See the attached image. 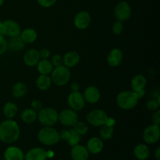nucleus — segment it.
<instances>
[{
  "mask_svg": "<svg viewBox=\"0 0 160 160\" xmlns=\"http://www.w3.org/2000/svg\"><path fill=\"white\" fill-rule=\"evenodd\" d=\"M86 148L89 153L98 154L102 151L104 148V143H103V141L99 138L93 137L88 140Z\"/></svg>",
  "mask_w": 160,
  "mask_h": 160,
  "instance_id": "obj_18",
  "label": "nucleus"
},
{
  "mask_svg": "<svg viewBox=\"0 0 160 160\" xmlns=\"http://www.w3.org/2000/svg\"><path fill=\"white\" fill-rule=\"evenodd\" d=\"M36 67H37V70L38 73L40 74L44 75H49L52 73L53 69H54L52 63L48 59H40L37 63V65H36Z\"/></svg>",
  "mask_w": 160,
  "mask_h": 160,
  "instance_id": "obj_24",
  "label": "nucleus"
},
{
  "mask_svg": "<svg viewBox=\"0 0 160 160\" xmlns=\"http://www.w3.org/2000/svg\"><path fill=\"white\" fill-rule=\"evenodd\" d=\"M28 86L23 82H17L12 88V95L14 98H20L28 93Z\"/></svg>",
  "mask_w": 160,
  "mask_h": 160,
  "instance_id": "obj_27",
  "label": "nucleus"
},
{
  "mask_svg": "<svg viewBox=\"0 0 160 160\" xmlns=\"http://www.w3.org/2000/svg\"><path fill=\"white\" fill-rule=\"evenodd\" d=\"M155 157L156 158L157 160H160V148L158 147L155 151Z\"/></svg>",
  "mask_w": 160,
  "mask_h": 160,
  "instance_id": "obj_44",
  "label": "nucleus"
},
{
  "mask_svg": "<svg viewBox=\"0 0 160 160\" xmlns=\"http://www.w3.org/2000/svg\"><path fill=\"white\" fill-rule=\"evenodd\" d=\"M4 158L6 160H23L24 154L18 147L10 146L5 151Z\"/></svg>",
  "mask_w": 160,
  "mask_h": 160,
  "instance_id": "obj_19",
  "label": "nucleus"
},
{
  "mask_svg": "<svg viewBox=\"0 0 160 160\" xmlns=\"http://www.w3.org/2000/svg\"><path fill=\"white\" fill-rule=\"evenodd\" d=\"M8 49L7 41L5 38L4 36L0 35V56L4 54Z\"/></svg>",
  "mask_w": 160,
  "mask_h": 160,
  "instance_id": "obj_35",
  "label": "nucleus"
},
{
  "mask_svg": "<svg viewBox=\"0 0 160 160\" xmlns=\"http://www.w3.org/2000/svg\"><path fill=\"white\" fill-rule=\"evenodd\" d=\"M114 134V129L113 127L108 126V125L104 124L101 126V129L99 131V135L100 138L102 140L108 141L111 139L113 136Z\"/></svg>",
  "mask_w": 160,
  "mask_h": 160,
  "instance_id": "obj_30",
  "label": "nucleus"
},
{
  "mask_svg": "<svg viewBox=\"0 0 160 160\" xmlns=\"http://www.w3.org/2000/svg\"><path fill=\"white\" fill-rule=\"evenodd\" d=\"M70 89L72 92H78L80 89V84L78 82H73L70 84Z\"/></svg>",
  "mask_w": 160,
  "mask_h": 160,
  "instance_id": "obj_43",
  "label": "nucleus"
},
{
  "mask_svg": "<svg viewBox=\"0 0 160 160\" xmlns=\"http://www.w3.org/2000/svg\"><path fill=\"white\" fill-rule=\"evenodd\" d=\"M38 139L43 145L52 146L60 141L59 132L52 127H44L38 133Z\"/></svg>",
  "mask_w": 160,
  "mask_h": 160,
  "instance_id": "obj_3",
  "label": "nucleus"
},
{
  "mask_svg": "<svg viewBox=\"0 0 160 160\" xmlns=\"http://www.w3.org/2000/svg\"><path fill=\"white\" fill-rule=\"evenodd\" d=\"M114 16L119 21L124 22L129 20L131 16V7L129 3L125 1L119 2L114 9Z\"/></svg>",
  "mask_w": 160,
  "mask_h": 160,
  "instance_id": "obj_10",
  "label": "nucleus"
},
{
  "mask_svg": "<svg viewBox=\"0 0 160 160\" xmlns=\"http://www.w3.org/2000/svg\"><path fill=\"white\" fill-rule=\"evenodd\" d=\"M108 115L104 110L100 109H92L86 116L87 122L94 127H101L106 123Z\"/></svg>",
  "mask_w": 160,
  "mask_h": 160,
  "instance_id": "obj_6",
  "label": "nucleus"
},
{
  "mask_svg": "<svg viewBox=\"0 0 160 160\" xmlns=\"http://www.w3.org/2000/svg\"><path fill=\"white\" fill-rule=\"evenodd\" d=\"M152 124L160 125V110L159 109L157 110L154 111L152 116Z\"/></svg>",
  "mask_w": 160,
  "mask_h": 160,
  "instance_id": "obj_38",
  "label": "nucleus"
},
{
  "mask_svg": "<svg viewBox=\"0 0 160 160\" xmlns=\"http://www.w3.org/2000/svg\"><path fill=\"white\" fill-rule=\"evenodd\" d=\"M50 61L54 67H59V66L62 65V56L59 54H56L52 57V59Z\"/></svg>",
  "mask_w": 160,
  "mask_h": 160,
  "instance_id": "obj_36",
  "label": "nucleus"
},
{
  "mask_svg": "<svg viewBox=\"0 0 160 160\" xmlns=\"http://www.w3.org/2000/svg\"><path fill=\"white\" fill-rule=\"evenodd\" d=\"M67 103L69 105V107L76 112L82 110L85 106V101H84L83 94H81L79 91L71 92L69 94L68 98H67Z\"/></svg>",
  "mask_w": 160,
  "mask_h": 160,
  "instance_id": "obj_9",
  "label": "nucleus"
},
{
  "mask_svg": "<svg viewBox=\"0 0 160 160\" xmlns=\"http://www.w3.org/2000/svg\"><path fill=\"white\" fill-rule=\"evenodd\" d=\"M2 21L1 20H0V29L2 28Z\"/></svg>",
  "mask_w": 160,
  "mask_h": 160,
  "instance_id": "obj_46",
  "label": "nucleus"
},
{
  "mask_svg": "<svg viewBox=\"0 0 160 160\" xmlns=\"http://www.w3.org/2000/svg\"><path fill=\"white\" fill-rule=\"evenodd\" d=\"M3 2H4V0H0V6L3 4Z\"/></svg>",
  "mask_w": 160,
  "mask_h": 160,
  "instance_id": "obj_45",
  "label": "nucleus"
},
{
  "mask_svg": "<svg viewBox=\"0 0 160 160\" xmlns=\"http://www.w3.org/2000/svg\"><path fill=\"white\" fill-rule=\"evenodd\" d=\"M160 106V95L157 97L156 98H151L148 100L146 103V107L148 110L150 111H156L159 109Z\"/></svg>",
  "mask_w": 160,
  "mask_h": 160,
  "instance_id": "obj_33",
  "label": "nucleus"
},
{
  "mask_svg": "<svg viewBox=\"0 0 160 160\" xmlns=\"http://www.w3.org/2000/svg\"><path fill=\"white\" fill-rule=\"evenodd\" d=\"M70 156L72 160H88L89 157V152L86 147L78 144L72 147Z\"/></svg>",
  "mask_w": 160,
  "mask_h": 160,
  "instance_id": "obj_17",
  "label": "nucleus"
},
{
  "mask_svg": "<svg viewBox=\"0 0 160 160\" xmlns=\"http://www.w3.org/2000/svg\"><path fill=\"white\" fill-rule=\"evenodd\" d=\"M59 112L52 107H43L38 112V119L43 127H53L58 122Z\"/></svg>",
  "mask_w": 160,
  "mask_h": 160,
  "instance_id": "obj_5",
  "label": "nucleus"
},
{
  "mask_svg": "<svg viewBox=\"0 0 160 160\" xmlns=\"http://www.w3.org/2000/svg\"><path fill=\"white\" fill-rule=\"evenodd\" d=\"M150 152L148 145L145 144H139L134 148V155L138 160H145L149 156Z\"/></svg>",
  "mask_w": 160,
  "mask_h": 160,
  "instance_id": "obj_25",
  "label": "nucleus"
},
{
  "mask_svg": "<svg viewBox=\"0 0 160 160\" xmlns=\"http://www.w3.org/2000/svg\"><path fill=\"white\" fill-rule=\"evenodd\" d=\"M24 158L26 160H46L47 152L40 147L33 148L27 152Z\"/></svg>",
  "mask_w": 160,
  "mask_h": 160,
  "instance_id": "obj_20",
  "label": "nucleus"
},
{
  "mask_svg": "<svg viewBox=\"0 0 160 160\" xmlns=\"http://www.w3.org/2000/svg\"><path fill=\"white\" fill-rule=\"evenodd\" d=\"M20 37L24 44H32L37 39L38 34L34 28H28L21 31Z\"/></svg>",
  "mask_w": 160,
  "mask_h": 160,
  "instance_id": "obj_22",
  "label": "nucleus"
},
{
  "mask_svg": "<svg viewBox=\"0 0 160 160\" xmlns=\"http://www.w3.org/2000/svg\"><path fill=\"white\" fill-rule=\"evenodd\" d=\"M18 112V107L12 102H8L3 106V114L6 119H13Z\"/></svg>",
  "mask_w": 160,
  "mask_h": 160,
  "instance_id": "obj_28",
  "label": "nucleus"
},
{
  "mask_svg": "<svg viewBox=\"0 0 160 160\" xmlns=\"http://www.w3.org/2000/svg\"><path fill=\"white\" fill-rule=\"evenodd\" d=\"M131 84L132 91L134 92L145 90L147 85V79L144 75L137 74L132 78Z\"/></svg>",
  "mask_w": 160,
  "mask_h": 160,
  "instance_id": "obj_21",
  "label": "nucleus"
},
{
  "mask_svg": "<svg viewBox=\"0 0 160 160\" xmlns=\"http://www.w3.org/2000/svg\"><path fill=\"white\" fill-rule=\"evenodd\" d=\"M7 44L8 48L12 51H20L25 45L20 35L10 38L9 42H7Z\"/></svg>",
  "mask_w": 160,
  "mask_h": 160,
  "instance_id": "obj_29",
  "label": "nucleus"
},
{
  "mask_svg": "<svg viewBox=\"0 0 160 160\" xmlns=\"http://www.w3.org/2000/svg\"><path fill=\"white\" fill-rule=\"evenodd\" d=\"M117 105L123 110H130L138 105L139 98L133 91H123L117 96Z\"/></svg>",
  "mask_w": 160,
  "mask_h": 160,
  "instance_id": "obj_2",
  "label": "nucleus"
},
{
  "mask_svg": "<svg viewBox=\"0 0 160 160\" xmlns=\"http://www.w3.org/2000/svg\"><path fill=\"white\" fill-rule=\"evenodd\" d=\"M123 60V52L118 48L111 50L107 56L108 65L111 67H117L120 65Z\"/></svg>",
  "mask_w": 160,
  "mask_h": 160,
  "instance_id": "obj_14",
  "label": "nucleus"
},
{
  "mask_svg": "<svg viewBox=\"0 0 160 160\" xmlns=\"http://www.w3.org/2000/svg\"><path fill=\"white\" fill-rule=\"evenodd\" d=\"M160 138V128L159 125L152 124L147 127L143 132V139L148 145L155 144Z\"/></svg>",
  "mask_w": 160,
  "mask_h": 160,
  "instance_id": "obj_11",
  "label": "nucleus"
},
{
  "mask_svg": "<svg viewBox=\"0 0 160 160\" xmlns=\"http://www.w3.org/2000/svg\"><path fill=\"white\" fill-rule=\"evenodd\" d=\"M83 96H84L85 102L89 103V104H95L99 101L101 98V94L98 88L90 85L85 88L83 93Z\"/></svg>",
  "mask_w": 160,
  "mask_h": 160,
  "instance_id": "obj_13",
  "label": "nucleus"
},
{
  "mask_svg": "<svg viewBox=\"0 0 160 160\" xmlns=\"http://www.w3.org/2000/svg\"><path fill=\"white\" fill-rule=\"evenodd\" d=\"M69 135H70V130H62L59 132V136H60V139L67 141L68 139Z\"/></svg>",
  "mask_w": 160,
  "mask_h": 160,
  "instance_id": "obj_41",
  "label": "nucleus"
},
{
  "mask_svg": "<svg viewBox=\"0 0 160 160\" xmlns=\"http://www.w3.org/2000/svg\"><path fill=\"white\" fill-rule=\"evenodd\" d=\"M36 86L41 91H47L52 85V80L49 75L40 74L35 81Z\"/></svg>",
  "mask_w": 160,
  "mask_h": 160,
  "instance_id": "obj_26",
  "label": "nucleus"
},
{
  "mask_svg": "<svg viewBox=\"0 0 160 160\" xmlns=\"http://www.w3.org/2000/svg\"><path fill=\"white\" fill-rule=\"evenodd\" d=\"M105 124L108 125V126H110V127H114V125L116 124V120L112 117H108L107 120H106V122Z\"/></svg>",
  "mask_w": 160,
  "mask_h": 160,
  "instance_id": "obj_42",
  "label": "nucleus"
},
{
  "mask_svg": "<svg viewBox=\"0 0 160 160\" xmlns=\"http://www.w3.org/2000/svg\"><path fill=\"white\" fill-rule=\"evenodd\" d=\"M21 28L17 21L13 20H6L2 22V27L0 29V35L8 36L9 38L20 35Z\"/></svg>",
  "mask_w": 160,
  "mask_h": 160,
  "instance_id": "obj_7",
  "label": "nucleus"
},
{
  "mask_svg": "<svg viewBox=\"0 0 160 160\" xmlns=\"http://www.w3.org/2000/svg\"><path fill=\"white\" fill-rule=\"evenodd\" d=\"M52 83L56 86H64L70 81L71 78L70 68L62 65L54 67L52 73H50Z\"/></svg>",
  "mask_w": 160,
  "mask_h": 160,
  "instance_id": "obj_4",
  "label": "nucleus"
},
{
  "mask_svg": "<svg viewBox=\"0 0 160 160\" xmlns=\"http://www.w3.org/2000/svg\"><path fill=\"white\" fill-rule=\"evenodd\" d=\"M41 58L39 56L38 50L35 48H31V49L27 50L26 52L23 55V62L25 65L29 67H35Z\"/></svg>",
  "mask_w": 160,
  "mask_h": 160,
  "instance_id": "obj_15",
  "label": "nucleus"
},
{
  "mask_svg": "<svg viewBox=\"0 0 160 160\" xmlns=\"http://www.w3.org/2000/svg\"><path fill=\"white\" fill-rule=\"evenodd\" d=\"M67 141L70 146L73 147L80 143V142H81V135L73 128L70 129V135H69L68 139Z\"/></svg>",
  "mask_w": 160,
  "mask_h": 160,
  "instance_id": "obj_31",
  "label": "nucleus"
},
{
  "mask_svg": "<svg viewBox=\"0 0 160 160\" xmlns=\"http://www.w3.org/2000/svg\"><path fill=\"white\" fill-rule=\"evenodd\" d=\"M20 126L13 119H6L0 123V140L6 144H12L18 140Z\"/></svg>",
  "mask_w": 160,
  "mask_h": 160,
  "instance_id": "obj_1",
  "label": "nucleus"
},
{
  "mask_svg": "<svg viewBox=\"0 0 160 160\" xmlns=\"http://www.w3.org/2000/svg\"><path fill=\"white\" fill-rule=\"evenodd\" d=\"M112 32L114 33L115 34L117 35H119L122 33L123 30V22L121 21H119V20H117L116 22H114L113 25H112Z\"/></svg>",
  "mask_w": 160,
  "mask_h": 160,
  "instance_id": "obj_34",
  "label": "nucleus"
},
{
  "mask_svg": "<svg viewBox=\"0 0 160 160\" xmlns=\"http://www.w3.org/2000/svg\"><path fill=\"white\" fill-rule=\"evenodd\" d=\"M92 18L87 11H80L79 12L75 15L73 19V23L74 26L79 30H85L90 25Z\"/></svg>",
  "mask_w": 160,
  "mask_h": 160,
  "instance_id": "obj_12",
  "label": "nucleus"
},
{
  "mask_svg": "<svg viewBox=\"0 0 160 160\" xmlns=\"http://www.w3.org/2000/svg\"><path fill=\"white\" fill-rule=\"evenodd\" d=\"M81 56L76 51H70L62 56V64L68 68L76 67L80 62Z\"/></svg>",
  "mask_w": 160,
  "mask_h": 160,
  "instance_id": "obj_16",
  "label": "nucleus"
},
{
  "mask_svg": "<svg viewBox=\"0 0 160 160\" xmlns=\"http://www.w3.org/2000/svg\"><path fill=\"white\" fill-rule=\"evenodd\" d=\"M78 112L73 110L72 109H62L59 112L58 116V121L60 122L63 126L73 127L75 123L78 121Z\"/></svg>",
  "mask_w": 160,
  "mask_h": 160,
  "instance_id": "obj_8",
  "label": "nucleus"
},
{
  "mask_svg": "<svg viewBox=\"0 0 160 160\" xmlns=\"http://www.w3.org/2000/svg\"><path fill=\"white\" fill-rule=\"evenodd\" d=\"M22 121L27 124H32L37 120L38 119V112H36L32 108H28L25 109L20 115Z\"/></svg>",
  "mask_w": 160,
  "mask_h": 160,
  "instance_id": "obj_23",
  "label": "nucleus"
},
{
  "mask_svg": "<svg viewBox=\"0 0 160 160\" xmlns=\"http://www.w3.org/2000/svg\"><path fill=\"white\" fill-rule=\"evenodd\" d=\"M73 129H74L80 135L82 136L87 134L88 131V125L86 124L84 122L78 120V121L75 123L74 126H73Z\"/></svg>",
  "mask_w": 160,
  "mask_h": 160,
  "instance_id": "obj_32",
  "label": "nucleus"
},
{
  "mask_svg": "<svg viewBox=\"0 0 160 160\" xmlns=\"http://www.w3.org/2000/svg\"><path fill=\"white\" fill-rule=\"evenodd\" d=\"M39 52V56H40L41 59H48L51 55V52H50L49 49L46 48H44L42 49H41Z\"/></svg>",
  "mask_w": 160,
  "mask_h": 160,
  "instance_id": "obj_40",
  "label": "nucleus"
},
{
  "mask_svg": "<svg viewBox=\"0 0 160 160\" xmlns=\"http://www.w3.org/2000/svg\"><path fill=\"white\" fill-rule=\"evenodd\" d=\"M41 6L45 8H49L52 6L57 0H37Z\"/></svg>",
  "mask_w": 160,
  "mask_h": 160,
  "instance_id": "obj_37",
  "label": "nucleus"
},
{
  "mask_svg": "<svg viewBox=\"0 0 160 160\" xmlns=\"http://www.w3.org/2000/svg\"><path fill=\"white\" fill-rule=\"evenodd\" d=\"M31 108L34 109L36 112H38L39 110H41L43 108V105H42V102L39 101V100H33L31 102Z\"/></svg>",
  "mask_w": 160,
  "mask_h": 160,
  "instance_id": "obj_39",
  "label": "nucleus"
}]
</instances>
